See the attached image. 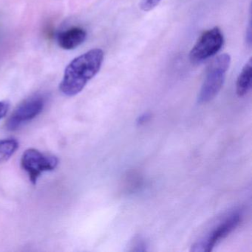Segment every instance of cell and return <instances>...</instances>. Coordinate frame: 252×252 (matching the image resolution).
<instances>
[{"mask_svg":"<svg viewBox=\"0 0 252 252\" xmlns=\"http://www.w3.org/2000/svg\"><path fill=\"white\" fill-rule=\"evenodd\" d=\"M104 61L102 50L95 48L72 60L64 70L60 90L67 96H74L96 76Z\"/></svg>","mask_w":252,"mask_h":252,"instance_id":"1","label":"cell"},{"mask_svg":"<svg viewBox=\"0 0 252 252\" xmlns=\"http://www.w3.org/2000/svg\"><path fill=\"white\" fill-rule=\"evenodd\" d=\"M230 63L231 57L227 54H221L212 61L208 67L204 81L199 92L198 103L206 104L218 95L225 82Z\"/></svg>","mask_w":252,"mask_h":252,"instance_id":"2","label":"cell"},{"mask_svg":"<svg viewBox=\"0 0 252 252\" xmlns=\"http://www.w3.org/2000/svg\"><path fill=\"white\" fill-rule=\"evenodd\" d=\"M224 43V36L218 27L205 32L199 38L189 53L193 63H200L216 55Z\"/></svg>","mask_w":252,"mask_h":252,"instance_id":"3","label":"cell"},{"mask_svg":"<svg viewBox=\"0 0 252 252\" xmlns=\"http://www.w3.org/2000/svg\"><path fill=\"white\" fill-rule=\"evenodd\" d=\"M57 157L44 154L36 149H29L23 154L21 166L29 174V179L36 184L43 172L54 170L58 165Z\"/></svg>","mask_w":252,"mask_h":252,"instance_id":"4","label":"cell"},{"mask_svg":"<svg viewBox=\"0 0 252 252\" xmlns=\"http://www.w3.org/2000/svg\"><path fill=\"white\" fill-rule=\"evenodd\" d=\"M46 98L45 95L38 94L25 100L10 116L6 124L7 129L10 131L17 130L25 124L37 117L45 107Z\"/></svg>","mask_w":252,"mask_h":252,"instance_id":"5","label":"cell"},{"mask_svg":"<svg viewBox=\"0 0 252 252\" xmlns=\"http://www.w3.org/2000/svg\"><path fill=\"white\" fill-rule=\"evenodd\" d=\"M242 215L240 212H234L225 218L223 221L220 222L214 227L204 237L196 242L191 251L192 252H209L213 250L215 245L226 237L230 233L232 232L240 224Z\"/></svg>","mask_w":252,"mask_h":252,"instance_id":"6","label":"cell"},{"mask_svg":"<svg viewBox=\"0 0 252 252\" xmlns=\"http://www.w3.org/2000/svg\"><path fill=\"white\" fill-rule=\"evenodd\" d=\"M86 31L80 27H73L61 32L57 37L60 48L67 51L75 49L84 43L87 39Z\"/></svg>","mask_w":252,"mask_h":252,"instance_id":"7","label":"cell"},{"mask_svg":"<svg viewBox=\"0 0 252 252\" xmlns=\"http://www.w3.org/2000/svg\"><path fill=\"white\" fill-rule=\"evenodd\" d=\"M252 60H249L243 66L236 82V92L239 97L244 96L252 88Z\"/></svg>","mask_w":252,"mask_h":252,"instance_id":"8","label":"cell"},{"mask_svg":"<svg viewBox=\"0 0 252 252\" xmlns=\"http://www.w3.org/2000/svg\"><path fill=\"white\" fill-rule=\"evenodd\" d=\"M18 141L14 138L0 140V163L6 161L17 151Z\"/></svg>","mask_w":252,"mask_h":252,"instance_id":"9","label":"cell"},{"mask_svg":"<svg viewBox=\"0 0 252 252\" xmlns=\"http://www.w3.org/2000/svg\"><path fill=\"white\" fill-rule=\"evenodd\" d=\"M161 0H142L141 2V8L144 11H150L154 9Z\"/></svg>","mask_w":252,"mask_h":252,"instance_id":"10","label":"cell"},{"mask_svg":"<svg viewBox=\"0 0 252 252\" xmlns=\"http://www.w3.org/2000/svg\"><path fill=\"white\" fill-rule=\"evenodd\" d=\"M9 107L10 104L8 101H0V120H1L2 118L5 117V115H6L8 110H9Z\"/></svg>","mask_w":252,"mask_h":252,"instance_id":"11","label":"cell"}]
</instances>
